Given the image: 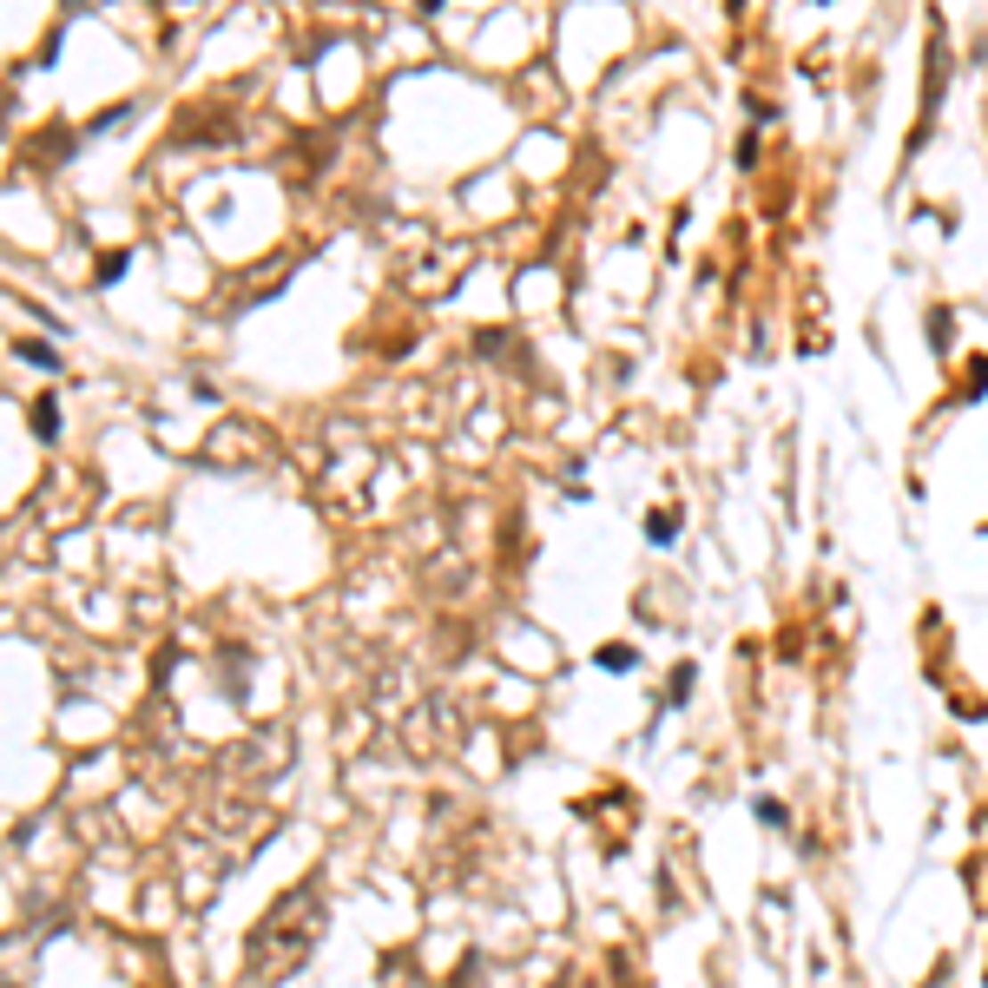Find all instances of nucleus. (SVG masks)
Segmentation results:
<instances>
[{"label":"nucleus","mask_w":988,"mask_h":988,"mask_svg":"<svg viewBox=\"0 0 988 988\" xmlns=\"http://www.w3.org/2000/svg\"><path fill=\"white\" fill-rule=\"evenodd\" d=\"M27 422H33V435H40V442H53V435H60V396H40V402L27 409Z\"/></svg>","instance_id":"1"},{"label":"nucleus","mask_w":988,"mask_h":988,"mask_svg":"<svg viewBox=\"0 0 988 988\" xmlns=\"http://www.w3.org/2000/svg\"><path fill=\"white\" fill-rule=\"evenodd\" d=\"M13 356L33 363V370H60V349H53V343H40V337H20V343H13Z\"/></svg>","instance_id":"2"},{"label":"nucleus","mask_w":988,"mask_h":988,"mask_svg":"<svg viewBox=\"0 0 988 988\" xmlns=\"http://www.w3.org/2000/svg\"><path fill=\"white\" fill-rule=\"evenodd\" d=\"M126 264H132L126 250H106V257H99V271H93V277H99V283H106V290H112V283L126 277Z\"/></svg>","instance_id":"3"},{"label":"nucleus","mask_w":988,"mask_h":988,"mask_svg":"<svg viewBox=\"0 0 988 988\" xmlns=\"http://www.w3.org/2000/svg\"><path fill=\"white\" fill-rule=\"evenodd\" d=\"M600 665H607V673H626V665H633V646H607V652H600Z\"/></svg>","instance_id":"4"}]
</instances>
